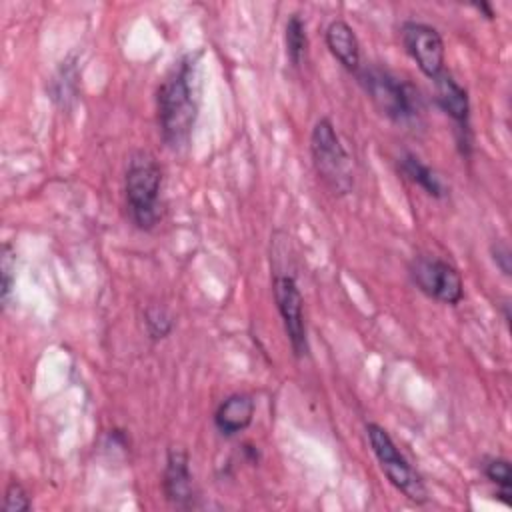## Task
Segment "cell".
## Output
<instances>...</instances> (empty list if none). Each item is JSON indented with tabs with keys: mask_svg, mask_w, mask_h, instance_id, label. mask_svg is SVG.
Listing matches in <instances>:
<instances>
[{
	"mask_svg": "<svg viewBox=\"0 0 512 512\" xmlns=\"http://www.w3.org/2000/svg\"><path fill=\"white\" fill-rule=\"evenodd\" d=\"M324 42L330 54L348 70V72H358L360 70V42L354 32V28L346 20H332L326 26L324 32Z\"/></svg>",
	"mask_w": 512,
	"mask_h": 512,
	"instance_id": "cell-12",
	"label": "cell"
},
{
	"mask_svg": "<svg viewBox=\"0 0 512 512\" xmlns=\"http://www.w3.org/2000/svg\"><path fill=\"white\" fill-rule=\"evenodd\" d=\"M0 270H2V286H0V300L2 306L6 308L12 296V286H14V270H16V252L10 246V242L2 244L0 252Z\"/></svg>",
	"mask_w": 512,
	"mask_h": 512,
	"instance_id": "cell-17",
	"label": "cell"
},
{
	"mask_svg": "<svg viewBox=\"0 0 512 512\" xmlns=\"http://www.w3.org/2000/svg\"><path fill=\"white\" fill-rule=\"evenodd\" d=\"M284 44H286V56L294 68L302 66L306 52H308V34L306 24L300 18V14H290L284 26Z\"/></svg>",
	"mask_w": 512,
	"mask_h": 512,
	"instance_id": "cell-14",
	"label": "cell"
},
{
	"mask_svg": "<svg viewBox=\"0 0 512 512\" xmlns=\"http://www.w3.org/2000/svg\"><path fill=\"white\" fill-rule=\"evenodd\" d=\"M254 410H256V404L250 394H244V392L230 394L218 404L214 412V426L222 436L232 438L244 432L252 424Z\"/></svg>",
	"mask_w": 512,
	"mask_h": 512,
	"instance_id": "cell-11",
	"label": "cell"
},
{
	"mask_svg": "<svg viewBox=\"0 0 512 512\" xmlns=\"http://www.w3.org/2000/svg\"><path fill=\"white\" fill-rule=\"evenodd\" d=\"M2 512H28L32 510V500L26 488L18 480H10L6 490H4V500H2Z\"/></svg>",
	"mask_w": 512,
	"mask_h": 512,
	"instance_id": "cell-18",
	"label": "cell"
},
{
	"mask_svg": "<svg viewBox=\"0 0 512 512\" xmlns=\"http://www.w3.org/2000/svg\"><path fill=\"white\" fill-rule=\"evenodd\" d=\"M356 78L376 110L388 120L396 124H408L420 116L422 98L418 88L408 80L378 64L360 66Z\"/></svg>",
	"mask_w": 512,
	"mask_h": 512,
	"instance_id": "cell-3",
	"label": "cell"
},
{
	"mask_svg": "<svg viewBox=\"0 0 512 512\" xmlns=\"http://www.w3.org/2000/svg\"><path fill=\"white\" fill-rule=\"evenodd\" d=\"M366 436L370 442V448L388 478V482L402 492L410 502L414 504H426L428 502V488L422 480V476L410 466V462L402 456L390 434L376 422L366 424Z\"/></svg>",
	"mask_w": 512,
	"mask_h": 512,
	"instance_id": "cell-5",
	"label": "cell"
},
{
	"mask_svg": "<svg viewBox=\"0 0 512 512\" xmlns=\"http://www.w3.org/2000/svg\"><path fill=\"white\" fill-rule=\"evenodd\" d=\"M310 154L318 178L334 196H344L354 186V166L330 118H320L310 134Z\"/></svg>",
	"mask_w": 512,
	"mask_h": 512,
	"instance_id": "cell-4",
	"label": "cell"
},
{
	"mask_svg": "<svg viewBox=\"0 0 512 512\" xmlns=\"http://www.w3.org/2000/svg\"><path fill=\"white\" fill-rule=\"evenodd\" d=\"M144 322H146V332L152 340L166 338L174 328V320L164 306H148L144 310Z\"/></svg>",
	"mask_w": 512,
	"mask_h": 512,
	"instance_id": "cell-16",
	"label": "cell"
},
{
	"mask_svg": "<svg viewBox=\"0 0 512 512\" xmlns=\"http://www.w3.org/2000/svg\"><path fill=\"white\" fill-rule=\"evenodd\" d=\"M436 88V104L440 110L452 118L456 124V138L458 148L464 156H470L472 152V132H470V98L464 86H460L452 74L440 72L434 78Z\"/></svg>",
	"mask_w": 512,
	"mask_h": 512,
	"instance_id": "cell-9",
	"label": "cell"
},
{
	"mask_svg": "<svg viewBox=\"0 0 512 512\" xmlns=\"http://www.w3.org/2000/svg\"><path fill=\"white\" fill-rule=\"evenodd\" d=\"M398 168L410 182L420 186L428 196L444 198L448 194V188H446L444 180L438 176V172L432 170L428 164H424L416 154H412V152L402 154L398 158Z\"/></svg>",
	"mask_w": 512,
	"mask_h": 512,
	"instance_id": "cell-13",
	"label": "cell"
},
{
	"mask_svg": "<svg viewBox=\"0 0 512 512\" xmlns=\"http://www.w3.org/2000/svg\"><path fill=\"white\" fill-rule=\"evenodd\" d=\"M400 34L408 56L416 62L424 76L434 80L440 72H444V40L434 26L406 20Z\"/></svg>",
	"mask_w": 512,
	"mask_h": 512,
	"instance_id": "cell-8",
	"label": "cell"
},
{
	"mask_svg": "<svg viewBox=\"0 0 512 512\" xmlns=\"http://www.w3.org/2000/svg\"><path fill=\"white\" fill-rule=\"evenodd\" d=\"M200 56L184 54L164 76L156 94L158 128L164 144L180 152L188 146L200 110Z\"/></svg>",
	"mask_w": 512,
	"mask_h": 512,
	"instance_id": "cell-1",
	"label": "cell"
},
{
	"mask_svg": "<svg viewBox=\"0 0 512 512\" xmlns=\"http://www.w3.org/2000/svg\"><path fill=\"white\" fill-rule=\"evenodd\" d=\"M482 472L484 476L494 482L498 486L496 492V500H500L504 506H512V498H510V490H512V470H510V462L506 458H486L482 464Z\"/></svg>",
	"mask_w": 512,
	"mask_h": 512,
	"instance_id": "cell-15",
	"label": "cell"
},
{
	"mask_svg": "<svg viewBox=\"0 0 512 512\" xmlns=\"http://www.w3.org/2000/svg\"><path fill=\"white\" fill-rule=\"evenodd\" d=\"M124 198L130 220L140 230H152L162 216V168L148 150L128 156L124 174Z\"/></svg>",
	"mask_w": 512,
	"mask_h": 512,
	"instance_id": "cell-2",
	"label": "cell"
},
{
	"mask_svg": "<svg viewBox=\"0 0 512 512\" xmlns=\"http://www.w3.org/2000/svg\"><path fill=\"white\" fill-rule=\"evenodd\" d=\"M274 302L278 314L284 324L286 338L296 358L308 356V336H306V322H304V300L298 288L294 274L290 272H274L272 280Z\"/></svg>",
	"mask_w": 512,
	"mask_h": 512,
	"instance_id": "cell-7",
	"label": "cell"
},
{
	"mask_svg": "<svg viewBox=\"0 0 512 512\" xmlns=\"http://www.w3.org/2000/svg\"><path fill=\"white\" fill-rule=\"evenodd\" d=\"M408 272L414 286L432 300L454 306L464 298V280L458 268L442 258L420 254L410 262Z\"/></svg>",
	"mask_w": 512,
	"mask_h": 512,
	"instance_id": "cell-6",
	"label": "cell"
},
{
	"mask_svg": "<svg viewBox=\"0 0 512 512\" xmlns=\"http://www.w3.org/2000/svg\"><path fill=\"white\" fill-rule=\"evenodd\" d=\"M490 256H492V262L496 264V268H498L504 276H510V274H512V252H510V248H508L506 242H502V240L492 242V246H490Z\"/></svg>",
	"mask_w": 512,
	"mask_h": 512,
	"instance_id": "cell-19",
	"label": "cell"
},
{
	"mask_svg": "<svg viewBox=\"0 0 512 512\" xmlns=\"http://www.w3.org/2000/svg\"><path fill=\"white\" fill-rule=\"evenodd\" d=\"M162 490L166 500L178 508L196 506V488L190 472V458L184 448H170L162 474Z\"/></svg>",
	"mask_w": 512,
	"mask_h": 512,
	"instance_id": "cell-10",
	"label": "cell"
}]
</instances>
